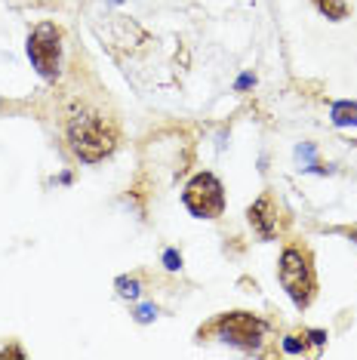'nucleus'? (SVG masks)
Wrapping results in <instances>:
<instances>
[{"label": "nucleus", "mask_w": 357, "mask_h": 360, "mask_svg": "<svg viewBox=\"0 0 357 360\" xmlns=\"http://www.w3.org/2000/svg\"><path fill=\"white\" fill-rule=\"evenodd\" d=\"M283 351H287V354H302V351H305V339H302V335H287V339H283Z\"/></svg>", "instance_id": "nucleus-11"}, {"label": "nucleus", "mask_w": 357, "mask_h": 360, "mask_svg": "<svg viewBox=\"0 0 357 360\" xmlns=\"http://www.w3.org/2000/svg\"><path fill=\"white\" fill-rule=\"evenodd\" d=\"M182 200H185V207L191 210V216H197V219H216V216H222V210H225L222 182H219L213 173L194 176L191 182H188V188H185Z\"/></svg>", "instance_id": "nucleus-4"}, {"label": "nucleus", "mask_w": 357, "mask_h": 360, "mask_svg": "<svg viewBox=\"0 0 357 360\" xmlns=\"http://www.w3.org/2000/svg\"><path fill=\"white\" fill-rule=\"evenodd\" d=\"M164 265L169 268V271H178V268H182V256H178L176 250H167L164 252Z\"/></svg>", "instance_id": "nucleus-13"}, {"label": "nucleus", "mask_w": 357, "mask_h": 360, "mask_svg": "<svg viewBox=\"0 0 357 360\" xmlns=\"http://www.w3.org/2000/svg\"><path fill=\"white\" fill-rule=\"evenodd\" d=\"M213 326L222 342L238 345V348H249V351L259 348V342H262V335H265V321H259L249 311H228V314H222Z\"/></svg>", "instance_id": "nucleus-5"}, {"label": "nucleus", "mask_w": 357, "mask_h": 360, "mask_svg": "<svg viewBox=\"0 0 357 360\" xmlns=\"http://www.w3.org/2000/svg\"><path fill=\"white\" fill-rule=\"evenodd\" d=\"M28 59L37 68L44 80L59 77V62H62V31L53 22H40L28 34Z\"/></svg>", "instance_id": "nucleus-3"}, {"label": "nucleus", "mask_w": 357, "mask_h": 360, "mask_svg": "<svg viewBox=\"0 0 357 360\" xmlns=\"http://www.w3.org/2000/svg\"><path fill=\"white\" fill-rule=\"evenodd\" d=\"M280 283L290 292V299L296 302V308H308L318 290L314 281V268H311V256L299 247H287L280 256Z\"/></svg>", "instance_id": "nucleus-2"}, {"label": "nucleus", "mask_w": 357, "mask_h": 360, "mask_svg": "<svg viewBox=\"0 0 357 360\" xmlns=\"http://www.w3.org/2000/svg\"><path fill=\"white\" fill-rule=\"evenodd\" d=\"M249 84H253V75H243V77L238 80V89H247Z\"/></svg>", "instance_id": "nucleus-15"}, {"label": "nucleus", "mask_w": 357, "mask_h": 360, "mask_svg": "<svg viewBox=\"0 0 357 360\" xmlns=\"http://www.w3.org/2000/svg\"><path fill=\"white\" fill-rule=\"evenodd\" d=\"M330 117L336 127H357V102H332Z\"/></svg>", "instance_id": "nucleus-7"}, {"label": "nucleus", "mask_w": 357, "mask_h": 360, "mask_svg": "<svg viewBox=\"0 0 357 360\" xmlns=\"http://www.w3.org/2000/svg\"><path fill=\"white\" fill-rule=\"evenodd\" d=\"M314 6H318L320 15H327V19H332V22H342L348 15L345 0H314Z\"/></svg>", "instance_id": "nucleus-8"}, {"label": "nucleus", "mask_w": 357, "mask_h": 360, "mask_svg": "<svg viewBox=\"0 0 357 360\" xmlns=\"http://www.w3.org/2000/svg\"><path fill=\"white\" fill-rule=\"evenodd\" d=\"M308 339H311L314 345H323V342H327V333H320V330H311V333H308Z\"/></svg>", "instance_id": "nucleus-14"}, {"label": "nucleus", "mask_w": 357, "mask_h": 360, "mask_svg": "<svg viewBox=\"0 0 357 360\" xmlns=\"http://www.w3.org/2000/svg\"><path fill=\"white\" fill-rule=\"evenodd\" d=\"M117 292L124 299H139V292H142L139 277H117Z\"/></svg>", "instance_id": "nucleus-10"}, {"label": "nucleus", "mask_w": 357, "mask_h": 360, "mask_svg": "<svg viewBox=\"0 0 357 360\" xmlns=\"http://www.w3.org/2000/svg\"><path fill=\"white\" fill-rule=\"evenodd\" d=\"M68 142L71 151L77 154L84 163H99L102 158H108L115 151L117 133L99 114H74V120L68 124Z\"/></svg>", "instance_id": "nucleus-1"}, {"label": "nucleus", "mask_w": 357, "mask_h": 360, "mask_svg": "<svg viewBox=\"0 0 357 360\" xmlns=\"http://www.w3.org/2000/svg\"><path fill=\"white\" fill-rule=\"evenodd\" d=\"M296 160L302 163V169H314V173H327V169H323L320 163L314 160V145H311V142L299 145V148H296Z\"/></svg>", "instance_id": "nucleus-9"}, {"label": "nucleus", "mask_w": 357, "mask_h": 360, "mask_svg": "<svg viewBox=\"0 0 357 360\" xmlns=\"http://www.w3.org/2000/svg\"><path fill=\"white\" fill-rule=\"evenodd\" d=\"M345 234H348V237H351V240L357 243V228H348V231H345Z\"/></svg>", "instance_id": "nucleus-16"}, {"label": "nucleus", "mask_w": 357, "mask_h": 360, "mask_svg": "<svg viewBox=\"0 0 357 360\" xmlns=\"http://www.w3.org/2000/svg\"><path fill=\"white\" fill-rule=\"evenodd\" d=\"M154 317H157V308H154V305L136 308V321H139V323H148V321H154Z\"/></svg>", "instance_id": "nucleus-12"}, {"label": "nucleus", "mask_w": 357, "mask_h": 360, "mask_svg": "<svg viewBox=\"0 0 357 360\" xmlns=\"http://www.w3.org/2000/svg\"><path fill=\"white\" fill-rule=\"evenodd\" d=\"M247 216H249V225L256 228V234L262 237V240H274V234H278V210H274L268 194H262V198L247 210Z\"/></svg>", "instance_id": "nucleus-6"}]
</instances>
